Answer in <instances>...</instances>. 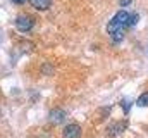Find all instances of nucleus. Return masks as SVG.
Instances as JSON below:
<instances>
[{
	"mask_svg": "<svg viewBox=\"0 0 148 138\" xmlns=\"http://www.w3.org/2000/svg\"><path fill=\"white\" fill-rule=\"evenodd\" d=\"M131 2H133V0H121V5H122V7H124V5H129V3H131Z\"/></svg>",
	"mask_w": 148,
	"mask_h": 138,
	"instance_id": "nucleus-9",
	"label": "nucleus"
},
{
	"mask_svg": "<svg viewBox=\"0 0 148 138\" xmlns=\"http://www.w3.org/2000/svg\"><path fill=\"white\" fill-rule=\"evenodd\" d=\"M138 105L140 107H148V92H145V93H141L140 97H138Z\"/></svg>",
	"mask_w": 148,
	"mask_h": 138,
	"instance_id": "nucleus-7",
	"label": "nucleus"
},
{
	"mask_svg": "<svg viewBox=\"0 0 148 138\" xmlns=\"http://www.w3.org/2000/svg\"><path fill=\"white\" fill-rule=\"evenodd\" d=\"M12 2H14V3H19V5H21V3H24L26 0H12Z\"/></svg>",
	"mask_w": 148,
	"mask_h": 138,
	"instance_id": "nucleus-10",
	"label": "nucleus"
},
{
	"mask_svg": "<svg viewBox=\"0 0 148 138\" xmlns=\"http://www.w3.org/2000/svg\"><path fill=\"white\" fill-rule=\"evenodd\" d=\"M64 117H66V112L60 110V109H53V110L50 112V119H52V123H55V124H59Z\"/></svg>",
	"mask_w": 148,
	"mask_h": 138,
	"instance_id": "nucleus-6",
	"label": "nucleus"
},
{
	"mask_svg": "<svg viewBox=\"0 0 148 138\" xmlns=\"http://www.w3.org/2000/svg\"><path fill=\"white\" fill-rule=\"evenodd\" d=\"M126 128H127V123H126V121H115V123L109 124L107 135H109V137H117V135H121Z\"/></svg>",
	"mask_w": 148,
	"mask_h": 138,
	"instance_id": "nucleus-3",
	"label": "nucleus"
},
{
	"mask_svg": "<svg viewBox=\"0 0 148 138\" xmlns=\"http://www.w3.org/2000/svg\"><path fill=\"white\" fill-rule=\"evenodd\" d=\"M121 107H122V109H124V112L127 114V112H129V109H131V102H129L127 99H122V100H121Z\"/></svg>",
	"mask_w": 148,
	"mask_h": 138,
	"instance_id": "nucleus-8",
	"label": "nucleus"
},
{
	"mask_svg": "<svg viewBox=\"0 0 148 138\" xmlns=\"http://www.w3.org/2000/svg\"><path fill=\"white\" fill-rule=\"evenodd\" d=\"M140 16L136 12H127V10H119L114 17L110 19V23L107 24V31L112 34L114 41H121L124 36V30L126 28H133L138 23Z\"/></svg>",
	"mask_w": 148,
	"mask_h": 138,
	"instance_id": "nucleus-1",
	"label": "nucleus"
},
{
	"mask_svg": "<svg viewBox=\"0 0 148 138\" xmlns=\"http://www.w3.org/2000/svg\"><path fill=\"white\" fill-rule=\"evenodd\" d=\"M29 3L36 9V10H47L52 5V0H29Z\"/></svg>",
	"mask_w": 148,
	"mask_h": 138,
	"instance_id": "nucleus-5",
	"label": "nucleus"
},
{
	"mask_svg": "<svg viewBox=\"0 0 148 138\" xmlns=\"http://www.w3.org/2000/svg\"><path fill=\"white\" fill-rule=\"evenodd\" d=\"M62 137L64 138H79L81 137V126L76 124V123L67 124V126L64 128V131H62Z\"/></svg>",
	"mask_w": 148,
	"mask_h": 138,
	"instance_id": "nucleus-4",
	"label": "nucleus"
},
{
	"mask_svg": "<svg viewBox=\"0 0 148 138\" xmlns=\"http://www.w3.org/2000/svg\"><path fill=\"white\" fill-rule=\"evenodd\" d=\"M33 19L29 17V16H19L17 19H16V28H17V31H23V33H26V31H31L33 30Z\"/></svg>",
	"mask_w": 148,
	"mask_h": 138,
	"instance_id": "nucleus-2",
	"label": "nucleus"
}]
</instances>
